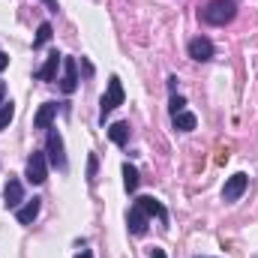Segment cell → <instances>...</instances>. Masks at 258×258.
I'll list each match as a JSON object with an SVG mask.
<instances>
[{
	"label": "cell",
	"mask_w": 258,
	"mask_h": 258,
	"mask_svg": "<svg viewBox=\"0 0 258 258\" xmlns=\"http://www.w3.org/2000/svg\"><path fill=\"white\" fill-rule=\"evenodd\" d=\"M60 63H63V57L54 51V54H48V60L42 63V69H39L36 75H39L42 81H54V78H57V66H60Z\"/></svg>",
	"instance_id": "12"
},
{
	"label": "cell",
	"mask_w": 258,
	"mask_h": 258,
	"mask_svg": "<svg viewBox=\"0 0 258 258\" xmlns=\"http://www.w3.org/2000/svg\"><path fill=\"white\" fill-rule=\"evenodd\" d=\"M39 207H42V201H39V198H33V201H24V204L15 210L18 222H21V225H30V222L39 216Z\"/></svg>",
	"instance_id": "10"
},
{
	"label": "cell",
	"mask_w": 258,
	"mask_h": 258,
	"mask_svg": "<svg viewBox=\"0 0 258 258\" xmlns=\"http://www.w3.org/2000/svg\"><path fill=\"white\" fill-rule=\"evenodd\" d=\"M3 99H6V84L0 81V105H3Z\"/></svg>",
	"instance_id": "25"
},
{
	"label": "cell",
	"mask_w": 258,
	"mask_h": 258,
	"mask_svg": "<svg viewBox=\"0 0 258 258\" xmlns=\"http://www.w3.org/2000/svg\"><path fill=\"white\" fill-rule=\"evenodd\" d=\"M75 258H93V252H90V249H81V252H78Z\"/></svg>",
	"instance_id": "24"
},
{
	"label": "cell",
	"mask_w": 258,
	"mask_h": 258,
	"mask_svg": "<svg viewBox=\"0 0 258 258\" xmlns=\"http://www.w3.org/2000/svg\"><path fill=\"white\" fill-rule=\"evenodd\" d=\"M3 198H6V207H9V210H18V207H21V201H24V186H21L18 177H9V180H6Z\"/></svg>",
	"instance_id": "7"
},
{
	"label": "cell",
	"mask_w": 258,
	"mask_h": 258,
	"mask_svg": "<svg viewBox=\"0 0 258 258\" xmlns=\"http://www.w3.org/2000/svg\"><path fill=\"white\" fill-rule=\"evenodd\" d=\"M48 162L54 168L66 171V156H63V138L60 132H48Z\"/></svg>",
	"instance_id": "5"
},
{
	"label": "cell",
	"mask_w": 258,
	"mask_h": 258,
	"mask_svg": "<svg viewBox=\"0 0 258 258\" xmlns=\"http://www.w3.org/2000/svg\"><path fill=\"white\" fill-rule=\"evenodd\" d=\"M135 204H138V207H141V210H144L147 216H165V207H162V204H159L156 198H150V195H141V198H138Z\"/></svg>",
	"instance_id": "13"
},
{
	"label": "cell",
	"mask_w": 258,
	"mask_h": 258,
	"mask_svg": "<svg viewBox=\"0 0 258 258\" xmlns=\"http://www.w3.org/2000/svg\"><path fill=\"white\" fill-rule=\"evenodd\" d=\"M6 66H9V54H6V51H0V72H3Z\"/></svg>",
	"instance_id": "21"
},
{
	"label": "cell",
	"mask_w": 258,
	"mask_h": 258,
	"mask_svg": "<svg viewBox=\"0 0 258 258\" xmlns=\"http://www.w3.org/2000/svg\"><path fill=\"white\" fill-rule=\"evenodd\" d=\"M75 87H78V63H75V57H63V78H60V90L69 96V93H75Z\"/></svg>",
	"instance_id": "8"
},
{
	"label": "cell",
	"mask_w": 258,
	"mask_h": 258,
	"mask_svg": "<svg viewBox=\"0 0 258 258\" xmlns=\"http://www.w3.org/2000/svg\"><path fill=\"white\" fill-rule=\"evenodd\" d=\"M87 177H90V183H93V177H96V156L87 159Z\"/></svg>",
	"instance_id": "20"
},
{
	"label": "cell",
	"mask_w": 258,
	"mask_h": 258,
	"mask_svg": "<svg viewBox=\"0 0 258 258\" xmlns=\"http://www.w3.org/2000/svg\"><path fill=\"white\" fill-rule=\"evenodd\" d=\"M174 129H180V132H192L195 129V114H189V111L174 114Z\"/></svg>",
	"instance_id": "15"
},
{
	"label": "cell",
	"mask_w": 258,
	"mask_h": 258,
	"mask_svg": "<svg viewBox=\"0 0 258 258\" xmlns=\"http://www.w3.org/2000/svg\"><path fill=\"white\" fill-rule=\"evenodd\" d=\"M12 117H15V105H12V99H9V102L0 105V132L12 123Z\"/></svg>",
	"instance_id": "17"
},
{
	"label": "cell",
	"mask_w": 258,
	"mask_h": 258,
	"mask_svg": "<svg viewBox=\"0 0 258 258\" xmlns=\"http://www.w3.org/2000/svg\"><path fill=\"white\" fill-rule=\"evenodd\" d=\"M108 138H111L114 144L123 147V144L129 141V126L123 123V120H120V123H111V126H108Z\"/></svg>",
	"instance_id": "14"
},
{
	"label": "cell",
	"mask_w": 258,
	"mask_h": 258,
	"mask_svg": "<svg viewBox=\"0 0 258 258\" xmlns=\"http://www.w3.org/2000/svg\"><path fill=\"white\" fill-rule=\"evenodd\" d=\"M183 105H186V99H183V96H171V114H180V111H183Z\"/></svg>",
	"instance_id": "19"
},
{
	"label": "cell",
	"mask_w": 258,
	"mask_h": 258,
	"mask_svg": "<svg viewBox=\"0 0 258 258\" xmlns=\"http://www.w3.org/2000/svg\"><path fill=\"white\" fill-rule=\"evenodd\" d=\"M54 117H57V102H42L33 117V129H51Z\"/></svg>",
	"instance_id": "9"
},
{
	"label": "cell",
	"mask_w": 258,
	"mask_h": 258,
	"mask_svg": "<svg viewBox=\"0 0 258 258\" xmlns=\"http://www.w3.org/2000/svg\"><path fill=\"white\" fill-rule=\"evenodd\" d=\"M117 105H123V84H120V78L114 75V78L108 81V93H105L102 102H99V117H102V123H105V117H108Z\"/></svg>",
	"instance_id": "2"
},
{
	"label": "cell",
	"mask_w": 258,
	"mask_h": 258,
	"mask_svg": "<svg viewBox=\"0 0 258 258\" xmlns=\"http://www.w3.org/2000/svg\"><path fill=\"white\" fill-rule=\"evenodd\" d=\"M42 3H45V6H48L51 12H57V9H60V3H57V0H42Z\"/></svg>",
	"instance_id": "22"
},
{
	"label": "cell",
	"mask_w": 258,
	"mask_h": 258,
	"mask_svg": "<svg viewBox=\"0 0 258 258\" xmlns=\"http://www.w3.org/2000/svg\"><path fill=\"white\" fill-rule=\"evenodd\" d=\"M213 54H216V48H213V42H210V39H204V36L189 39V57H192V60L204 63V60H210Z\"/></svg>",
	"instance_id": "6"
},
{
	"label": "cell",
	"mask_w": 258,
	"mask_h": 258,
	"mask_svg": "<svg viewBox=\"0 0 258 258\" xmlns=\"http://www.w3.org/2000/svg\"><path fill=\"white\" fill-rule=\"evenodd\" d=\"M150 258H165V252L162 249H150Z\"/></svg>",
	"instance_id": "23"
},
{
	"label": "cell",
	"mask_w": 258,
	"mask_h": 258,
	"mask_svg": "<svg viewBox=\"0 0 258 258\" xmlns=\"http://www.w3.org/2000/svg\"><path fill=\"white\" fill-rule=\"evenodd\" d=\"M48 39H51V24L42 21V24H39V33H36V39H33V48H42Z\"/></svg>",
	"instance_id": "18"
},
{
	"label": "cell",
	"mask_w": 258,
	"mask_h": 258,
	"mask_svg": "<svg viewBox=\"0 0 258 258\" xmlns=\"http://www.w3.org/2000/svg\"><path fill=\"white\" fill-rule=\"evenodd\" d=\"M45 177H48V156L42 150H33L27 159V180L39 186V183H45Z\"/></svg>",
	"instance_id": "3"
},
{
	"label": "cell",
	"mask_w": 258,
	"mask_h": 258,
	"mask_svg": "<svg viewBox=\"0 0 258 258\" xmlns=\"http://www.w3.org/2000/svg\"><path fill=\"white\" fill-rule=\"evenodd\" d=\"M234 15H237L234 0H210V3H207V9L201 12V18H204L207 24H213V27H225Z\"/></svg>",
	"instance_id": "1"
},
{
	"label": "cell",
	"mask_w": 258,
	"mask_h": 258,
	"mask_svg": "<svg viewBox=\"0 0 258 258\" xmlns=\"http://www.w3.org/2000/svg\"><path fill=\"white\" fill-rule=\"evenodd\" d=\"M123 186H126V192H135L138 189V171H135V165H123Z\"/></svg>",
	"instance_id": "16"
},
{
	"label": "cell",
	"mask_w": 258,
	"mask_h": 258,
	"mask_svg": "<svg viewBox=\"0 0 258 258\" xmlns=\"http://www.w3.org/2000/svg\"><path fill=\"white\" fill-rule=\"evenodd\" d=\"M147 219H150V216H147V213H144V210H141V207L135 204V207L129 210V219H126V222H129V231L141 237V234L147 231Z\"/></svg>",
	"instance_id": "11"
},
{
	"label": "cell",
	"mask_w": 258,
	"mask_h": 258,
	"mask_svg": "<svg viewBox=\"0 0 258 258\" xmlns=\"http://www.w3.org/2000/svg\"><path fill=\"white\" fill-rule=\"evenodd\" d=\"M246 186H249V177L246 174H231L225 180V186H222V201H237L240 195L246 192Z\"/></svg>",
	"instance_id": "4"
}]
</instances>
